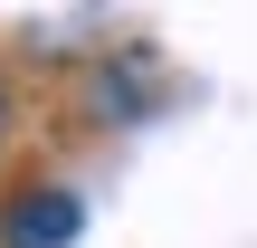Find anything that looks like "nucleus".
Wrapping results in <instances>:
<instances>
[{
    "label": "nucleus",
    "instance_id": "obj_1",
    "mask_svg": "<svg viewBox=\"0 0 257 248\" xmlns=\"http://www.w3.org/2000/svg\"><path fill=\"white\" fill-rule=\"evenodd\" d=\"M86 239V201L67 182H19L0 201V248H76Z\"/></svg>",
    "mask_w": 257,
    "mask_h": 248
},
{
    "label": "nucleus",
    "instance_id": "obj_2",
    "mask_svg": "<svg viewBox=\"0 0 257 248\" xmlns=\"http://www.w3.org/2000/svg\"><path fill=\"white\" fill-rule=\"evenodd\" d=\"M143 76H153V57H143V48H114V57L95 67V124H134V115L153 105Z\"/></svg>",
    "mask_w": 257,
    "mask_h": 248
},
{
    "label": "nucleus",
    "instance_id": "obj_3",
    "mask_svg": "<svg viewBox=\"0 0 257 248\" xmlns=\"http://www.w3.org/2000/svg\"><path fill=\"white\" fill-rule=\"evenodd\" d=\"M0 134H10V76H0Z\"/></svg>",
    "mask_w": 257,
    "mask_h": 248
}]
</instances>
